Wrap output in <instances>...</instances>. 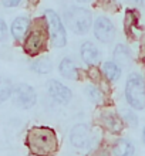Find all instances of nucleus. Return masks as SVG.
I'll use <instances>...</instances> for the list:
<instances>
[{
  "label": "nucleus",
  "mask_w": 145,
  "mask_h": 156,
  "mask_svg": "<svg viewBox=\"0 0 145 156\" xmlns=\"http://www.w3.org/2000/svg\"><path fill=\"white\" fill-rule=\"evenodd\" d=\"M26 146L31 156H54L58 151V138L53 128L33 126L26 135Z\"/></svg>",
  "instance_id": "1"
},
{
  "label": "nucleus",
  "mask_w": 145,
  "mask_h": 156,
  "mask_svg": "<svg viewBox=\"0 0 145 156\" xmlns=\"http://www.w3.org/2000/svg\"><path fill=\"white\" fill-rule=\"evenodd\" d=\"M47 38H49V27L44 16L30 24L29 33L23 41V51L29 57H36L46 50Z\"/></svg>",
  "instance_id": "2"
},
{
  "label": "nucleus",
  "mask_w": 145,
  "mask_h": 156,
  "mask_svg": "<svg viewBox=\"0 0 145 156\" xmlns=\"http://www.w3.org/2000/svg\"><path fill=\"white\" fill-rule=\"evenodd\" d=\"M125 99L132 109L142 111L145 108V80L141 74H129L125 82Z\"/></svg>",
  "instance_id": "3"
},
{
  "label": "nucleus",
  "mask_w": 145,
  "mask_h": 156,
  "mask_svg": "<svg viewBox=\"0 0 145 156\" xmlns=\"http://www.w3.org/2000/svg\"><path fill=\"white\" fill-rule=\"evenodd\" d=\"M64 21L73 33L87 34L91 29L92 16L88 9L80 7V6H70L64 13Z\"/></svg>",
  "instance_id": "4"
},
{
  "label": "nucleus",
  "mask_w": 145,
  "mask_h": 156,
  "mask_svg": "<svg viewBox=\"0 0 145 156\" xmlns=\"http://www.w3.org/2000/svg\"><path fill=\"white\" fill-rule=\"evenodd\" d=\"M44 19L47 21V27H49V37L50 43L53 47L57 48H63L67 44V30L64 27V23L61 21L60 16L57 13L47 9L44 12Z\"/></svg>",
  "instance_id": "5"
},
{
  "label": "nucleus",
  "mask_w": 145,
  "mask_h": 156,
  "mask_svg": "<svg viewBox=\"0 0 145 156\" xmlns=\"http://www.w3.org/2000/svg\"><path fill=\"white\" fill-rule=\"evenodd\" d=\"M13 97H14V104L21 109L33 108L37 104V92L30 84H26V82L14 87Z\"/></svg>",
  "instance_id": "6"
},
{
  "label": "nucleus",
  "mask_w": 145,
  "mask_h": 156,
  "mask_svg": "<svg viewBox=\"0 0 145 156\" xmlns=\"http://www.w3.org/2000/svg\"><path fill=\"white\" fill-rule=\"evenodd\" d=\"M92 140H94V135H92L91 128L88 126L87 123H77L75 126H73L70 132V142L74 148H90Z\"/></svg>",
  "instance_id": "7"
},
{
  "label": "nucleus",
  "mask_w": 145,
  "mask_h": 156,
  "mask_svg": "<svg viewBox=\"0 0 145 156\" xmlns=\"http://www.w3.org/2000/svg\"><path fill=\"white\" fill-rule=\"evenodd\" d=\"M92 30H94L96 38L100 43H104V44H110L115 37V26L108 17H97L94 24H92Z\"/></svg>",
  "instance_id": "8"
},
{
  "label": "nucleus",
  "mask_w": 145,
  "mask_h": 156,
  "mask_svg": "<svg viewBox=\"0 0 145 156\" xmlns=\"http://www.w3.org/2000/svg\"><path fill=\"white\" fill-rule=\"evenodd\" d=\"M46 87H47V94L57 104L67 105V104L73 99V92H71V90L67 85H64L61 81L49 80Z\"/></svg>",
  "instance_id": "9"
},
{
  "label": "nucleus",
  "mask_w": 145,
  "mask_h": 156,
  "mask_svg": "<svg viewBox=\"0 0 145 156\" xmlns=\"http://www.w3.org/2000/svg\"><path fill=\"white\" fill-rule=\"evenodd\" d=\"M100 121H101V125L105 129H108L111 133H121L124 129V121L112 109H105V111L101 112Z\"/></svg>",
  "instance_id": "10"
},
{
  "label": "nucleus",
  "mask_w": 145,
  "mask_h": 156,
  "mask_svg": "<svg viewBox=\"0 0 145 156\" xmlns=\"http://www.w3.org/2000/svg\"><path fill=\"white\" fill-rule=\"evenodd\" d=\"M30 21L29 17L26 16H20V17H16L13 20L12 26H10V33H12V37L17 41V43H21L24 41L26 36L29 33V29H30Z\"/></svg>",
  "instance_id": "11"
},
{
  "label": "nucleus",
  "mask_w": 145,
  "mask_h": 156,
  "mask_svg": "<svg viewBox=\"0 0 145 156\" xmlns=\"http://www.w3.org/2000/svg\"><path fill=\"white\" fill-rule=\"evenodd\" d=\"M80 55L88 67H96L100 61V51L91 41H85L80 47Z\"/></svg>",
  "instance_id": "12"
},
{
  "label": "nucleus",
  "mask_w": 145,
  "mask_h": 156,
  "mask_svg": "<svg viewBox=\"0 0 145 156\" xmlns=\"http://www.w3.org/2000/svg\"><path fill=\"white\" fill-rule=\"evenodd\" d=\"M58 71H60L61 77L67 78V80H73V81L80 80L78 67L75 66V62L68 57L63 58L61 61H60V64H58Z\"/></svg>",
  "instance_id": "13"
},
{
  "label": "nucleus",
  "mask_w": 145,
  "mask_h": 156,
  "mask_svg": "<svg viewBox=\"0 0 145 156\" xmlns=\"http://www.w3.org/2000/svg\"><path fill=\"white\" fill-rule=\"evenodd\" d=\"M135 146L127 138H120L112 145V156H134Z\"/></svg>",
  "instance_id": "14"
},
{
  "label": "nucleus",
  "mask_w": 145,
  "mask_h": 156,
  "mask_svg": "<svg viewBox=\"0 0 145 156\" xmlns=\"http://www.w3.org/2000/svg\"><path fill=\"white\" fill-rule=\"evenodd\" d=\"M114 60L120 67H127L131 64V60H132V55H131V51L125 44H117L115 48H114Z\"/></svg>",
  "instance_id": "15"
},
{
  "label": "nucleus",
  "mask_w": 145,
  "mask_h": 156,
  "mask_svg": "<svg viewBox=\"0 0 145 156\" xmlns=\"http://www.w3.org/2000/svg\"><path fill=\"white\" fill-rule=\"evenodd\" d=\"M101 71H103L104 77L107 78L110 82H114V81H118L122 74V70L121 67L117 64L115 61H105L101 67Z\"/></svg>",
  "instance_id": "16"
},
{
  "label": "nucleus",
  "mask_w": 145,
  "mask_h": 156,
  "mask_svg": "<svg viewBox=\"0 0 145 156\" xmlns=\"http://www.w3.org/2000/svg\"><path fill=\"white\" fill-rule=\"evenodd\" d=\"M31 70L42 75L50 74L51 70H53V62H51V60L49 57H40L31 64Z\"/></svg>",
  "instance_id": "17"
},
{
  "label": "nucleus",
  "mask_w": 145,
  "mask_h": 156,
  "mask_svg": "<svg viewBox=\"0 0 145 156\" xmlns=\"http://www.w3.org/2000/svg\"><path fill=\"white\" fill-rule=\"evenodd\" d=\"M137 24H138V13L135 12V10L128 9V10L125 12L124 30H125V33L128 34L129 37H131V34L134 33V29L137 27Z\"/></svg>",
  "instance_id": "18"
},
{
  "label": "nucleus",
  "mask_w": 145,
  "mask_h": 156,
  "mask_svg": "<svg viewBox=\"0 0 145 156\" xmlns=\"http://www.w3.org/2000/svg\"><path fill=\"white\" fill-rule=\"evenodd\" d=\"M85 92H87V97L90 98V101L94 104H97V105H103L104 104V99H105V97H104V92L101 88H98L97 85H92V84H90V85L85 88Z\"/></svg>",
  "instance_id": "19"
},
{
  "label": "nucleus",
  "mask_w": 145,
  "mask_h": 156,
  "mask_svg": "<svg viewBox=\"0 0 145 156\" xmlns=\"http://www.w3.org/2000/svg\"><path fill=\"white\" fill-rule=\"evenodd\" d=\"M13 87L12 81H9L7 78H0V104L6 102L10 97L13 95Z\"/></svg>",
  "instance_id": "20"
},
{
  "label": "nucleus",
  "mask_w": 145,
  "mask_h": 156,
  "mask_svg": "<svg viewBox=\"0 0 145 156\" xmlns=\"http://www.w3.org/2000/svg\"><path fill=\"white\" fill-rule=\"evenodd\" d=\"M122 121H124L127 125H129V126L132 128H137L138 126V116L135 112L132 111H124V115H122Z\"/></svg>",
  "instance_id": "21"
},
{
  "label": "nucleus",
  "mask_w": 145,
  "mask_h": 156,
  "mask_svg": "<svg viewBox=\"0 0 145 156\" xmlns=\"http://www.w3.org/2000/svg\"><path fill=\"white\" fill-rule=\"evenodd\" d=\"M7 38V24L3 19H0V41H4Z\"/></svg>",
  "instance_id": "22"
},
{
  "label": "nucleus",
  "mask_w": 145,
  "mask_h": 156,
  "mask_svg": "<svg viewBox=\"0 0 145 156\" xmlns=\"http://www.w3.org/2000/svg\"><path fill=\"white\" fill-rule=\"evenodd\" d=\"M20 3H21V0H2V4H3L4 7H9V9L17 7Z\"/></svg>",
  "instance_id": "23"
},
{
  "label": "nucleus",
  "mask_w": 145,
  "mask_h": 156,
  "mask_svg": "<svg viewBox=\"0 0 145 156\" xmlns=\"http://www.w3.org/2000/svg\"><path fill=\"white\" fill-rule=\"evenodd\" d=\"M129 3H132L134 6H142L144 4V0H128Z\"/></svg>",
  "instance_id": "24"
},
{
  "label": "nucleus",
  "mask_w": 145,
  "mask_h": 156,
  "mask_svg": "<svg viewBox=\"0 0 145 156\" xmlns=\"http://www.w3.org/2000/svg\"><path fill=\"white\" fill-rule=\"evenodd\" d=\"M142 142H144V145H145V126H144V129H142Z\"/></svg>",
  "instance_id": "25"
},
{
  "label": "nucleus",
  "mask_w": 145,
  "mask_h": 156,
  "mask_svg": "<svg viewBox=\"0 0 145 156\" xmlns=\"http://www.w3.org/2000/svg\"><path fill=\"white\" fill-rule=\"evenodd\" d=\"M77 2H78V3H90L91 0H77Z\"/></svg>",
  "instance_id": "26"
}]
</instances>
